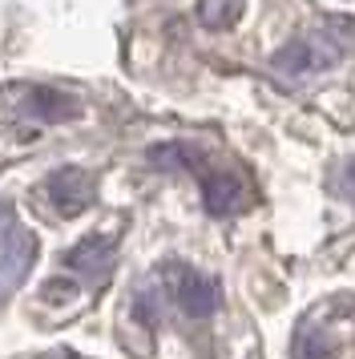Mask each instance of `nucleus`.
<instances>
[{
	"label": "nucleus",
	"instance_id": "nucleus-1",
	"mask_svg": "<svg viewBox=\"0 0 355 359\" xmlns=\"http://www.w3.org/2000/svg\"><path fill=\"white\" fill-rule=\"evenodd\" d=\"M335 57H339V45H331L323 33H311V36L290 41L283 53H274V69L287 73V77H307V73L327 69Z\"/></svg>",
	"mask_w": 355,
	"mask_h": 359
},
{
	"label": "nucleus",
	"instance_id": "nucleus-2",
	"mask_svg": "<svg viewBox=\"0 0 355 359\" xmlns=\"http://www.w3.org/2000/svg\"><path fill=\"white\" fill-rule=\"evenodd\" d=\"M32 255H36V243H32L29 230H20V226L0 243V299H8V294L29 278Z\"/></svg>",
	"mask_w": 355,
	"mask_h": 359
},
{
	"label": "nucleus",
	"instance_id": "nucleus-3",
	"mask_svg": "<svg viewBox=\"0 0 355 359\" xmlns=\"http://www.w3.org/2000/svg\"><path fill=\"white\" fill-rule=\"evenodd\" d=\"M48 194H53V206L65 218H73V214H81L93 202V174H85L81 165H61L48 178Z\"/></svg>",
	"mask_w": 355,
	"mask_h": 359
},
{
	"label": "nucleus",
	"instance_id": "nucleus-4",
	"mask_svg": "<svg viewBox=\"0 0 355 359\" xmlns=\"http://www.w3.org/2000/svg\"><path fill=\"white\" fill-rule=\"evenodd\" d=\"M25 114H29L36 126H57V121L77 117L81 105H77V97L57 93V89H29V97H25Z\"/></svg>",
	"mask_w": 355,
	"mask_h": 359
},
{
	"label": "nucleus",
	"instance_id": "nucleus-5",
	"mask_svg": "<svg viewBox=\"0 0 355 359\" xmlns=\"http://www.w3.org/2000/svg\"><path fill=\"white\" fill-rule=\"evenodd\" d=\"M178 275V303H182V311L186 315H194V319H206L210 311H214V303H218V291H214V283L210 278H198L194 271H182V266H174Z\"/></svg>",
	"mask_w": 355,
	"mask_h": 359
},
{
	"label": "nucleus",
	"instance_id": "nucleus-6",
	"mask_svg": "<svg viewBox=\"0 0 355 359\" xmlns=\"http://www.w3.org/2000/svg\"><path fill=\"white\" fill-rule=\"evenodd\" d=\"M202 202H206L210 214H234V210H242L246 194H242L239 178H230V174H206L202 178Z\"/></svg>",
	"mask_w": 355,
	"mask_h": 359
},
{
	"label": "nucleus",
	"instance_id": "nucleus-7",
	"mask_svg": "<svg viewBox=\"0 0 355 359\" xmlns=\"http://www.w3.org/2000/svg\"><path fill=\"white\" fill-rule=\"evenodd\" d=\"M109 250H113L109 238H89V243H81L77 250L69 255V262H73L77 271H89V275H97V271H105V266H109Z\"/></svg>",
	"mask_w": 355,
	"mask_h": 359
},
{
	"label": "nucleus",
	"instance_id": "nucleus-8",
	"mask_svg": "<svg viewBox=\"0 0 355 359\" xmlns=\"http://www.w3.org/2000/svg\"><path fill=\"white\" fill-rule=\"evenodd\" d=\"M198 17L206 29H230V20L239 17V0H202Z\"/></svg>",
	"mask_w": 355,
	"mask_h": 359
},
{
	"label": "nucleus",
	"instance_id": "nucleus-9",
	"mask_svg": "<svg viewBox=\"0 0 355 359\" xmlns=\"http://www.w3.org/2000/svg\"><path fill=\"white\" fill-rule=\"evenodd\" d=\"M295 359H331V351H327V343L319 339V335H299V343H295Z\"/></svg>",
	"mask_w": 355,
	"mask_h": 359
},
{
	"label": "nucleus",
	"instance_id": "nucleus-10",
	"mask_svg": "<svg viewBox=\"0 0 355 359\" xmlns=\"http://www.w3.org/2000/svg\"><path fill=\"white\" fill-rule=\"evenodd\" d=\"M13 230H16V214H13V206H4V202H0V243H4Z\"/></svg>",
	"mask_w": 355,
	"mask_h": 359
},
{
	"label": "nucleus",
	"instance_id": "nucleus-11",
	"mask_svg": "<svg viewBox=\"0 0 355 359\" xmlns=\"http://www.w3.org/2000/svg\"><path fill=\"white\" fill-rule=\"evenodd\" d=\"M343 182H347V190H351V198H355V162L347 165V174H343Z\"/></svg>",
	"mask_w": 355,
	"mask_h": 359
}]
</instances>
